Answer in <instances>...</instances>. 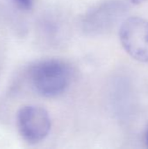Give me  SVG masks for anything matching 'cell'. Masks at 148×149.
<instances>
[{
    "label": "cell",
    "mask_w": 148,
    "mask_h": 149,
    "mask_svg": "<svg viewBox=\"0 0 148 149\" xmlns=\"http://www.w3.org/2000/svg\"><path fill=\"white\" fill-rule=\"evenodd\" d=\"M125 51L134 59L148 63V21L138 17L126 19L120 30Z\"/></svg>",
    "instance_id": "obj_3"
},
{
    "label": "cell",
    "mask_w": 148,
    "mask_h": 149,
    "mask_svg": "<svg viewBox=\"0 0 148 149\" xmlns=\"http://www.w3.org/2000/svg\"><path fill=\"white\" fill-rule=\"evenodd\" d=\"M146 141H147V145L148 147V131L147 133V135H146Z\"/></svg>",
    "instance_id": "obj_7"
},
{
    "label": "cell",
    "mask_w": 148,
    "mask_h": 149,
    "mask_svg": "<svg viewBox=\"0 0 148 149\" xmlns=\"http://www.w3.org/2000/svg\"><path fill=\"white\" fill-rule=\"evenodd\" d=\"M14 4L23 10H30L33 7L34 0H11Z\"/></svg>",
    "instance_id": "obj_5"
},
{
    "label": "cell",
    "mask_w": 148,
    "mask_h": 149,
    "mask_svg": "<svg viewBox=\"0 0 148 149\" xmlns=\"http://www.w3.org/2000/svg\"><path fill=\"white\" fill-rule=\"evenodd\" d=\"M29 77L32 87L39 95L54 98L69 87L72 71L60 60L47 59L35 64L30 70Z\"/></svg>",
    "instance_id": "obj_1"
},
{
    "label": "cell",
    "mask_w": 148,
    "mask_h": 149,
    "mask_svg": "<svg viewBox=\"0 0 148 149\" xmlns=\"http://www.w3.org/2000/svg\"><path fill=\"white\" fill-rule=\"evenodd\" d=\"M124 7L120 2H107L91 10L85 17L84 25L87 31L104 32L108 30L122 14Z\"/></svg>",
    "instance_id": "obj_4"
},
{
    "label": "cell",
    "mask_w": 148,
    "mask_h": 149,
    "mask_svg": "<svg viewBox=\"0 0 148 149\" xmlns=\"http://www.w3.org/2000/svg\"><path fill=\"white\" fill-rule=\"evenodd\" d=\"M17 125L21 137L31 144L44 140L51 131V122L48 112L38 106H24L17 115Z\"/></svg>",
    "instance_id": "obj_2"
},
{
    "label": "cell",
    "mask_w": 148,
    "mask_h": 149,
    "mask_svg": "<svg viewBox=\"0 0 148 149\" xmlns=\"http://www.w3.org/2000/svg\"><path fill=\"white\" fill-rule=\"evenodd\" d=\"M148 0H131V2L133 3H135V4H139V3H145Z\"/></svg>",
    "instance_id": "obj_6"
}]
</instances>
